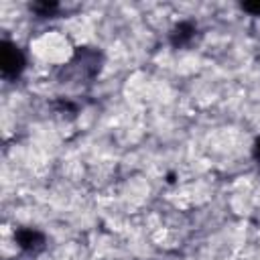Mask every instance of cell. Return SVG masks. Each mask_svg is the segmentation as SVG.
<instances>
[{
  "mask_svg": "<svg viewBox=\"0 0 260 260\" xmlns=\"http://www.w3.org/2000/svg\"><path fill=\"white\" fill-rule=\"evenodd\" d=\"M26 67V57L22 53V49L8 41V39H2L0 43V73L6 81H14L22 75Z\"/></svg>",
  "mask_w": 260,
  "mask_h": 260,
  "instance_id": "obj_1",
  "label": "cell"
},
{
  "mask_svg": "<svg viewBox=\"0 0 260 260\" xmlns=\"http://www.w3.org/2000/svg\"><path fill=\"white\" fill-rule=\"evenodd\" d=\"M14 242L20 252L37 256L47 248V236L37 228H18L14 232Z\"/></svg>",
  "mask_w": 260,
  "mask_h": 260,
  "instance_id": "obj_2",
  "label": "cell"
},
{
  "mask_svg": "<svg viewBox=\"0 0 260 260\" xmlns=\"http://www.w3.org/2000/svg\"><path fill=\"white\" fill-rule=\"evenodd\" d=\"M195 35H197V24L191 22V20H181V22H177L171 28L169 41H171V45L175 49H183V47L191 45V41L195 39Z\"/></svg>",
  "mask_w": 260,
  "mask_h": 260,
  "instance_id": "obj_3",
  "label": "cell"
},
{
  "mask_svg": "<svg viewBox=\"0 0 260 260\" xmlns=\"http://www.w3.org/2000/svg\"><path fill=\"white\" fill-rule=\"evenodd\" d=\"M30 10L39 16V18H51L53 14L59 12V4L57 2H49V0H39V2H32L30 4Z\"/></svg>",
  "mask_w": 260,
  "mask_h": 260,
  "instance_id": "obj_4",
  "label": "cell"
},
{
  "mask_svg": "<svg viewBox=\"0 0 260 260\" xmlns=\"http://www.w3.org/2000/svg\"><path fill=\"white\" fill-rule=\"evenodd\" d=\"M242 10H246L254 16H260V2H242Z\"/></svg>",
  "mask_w": 260,
  "mask_h": 260,
  "instance_id": "obj_5",
  "label": "cell"
},
{
  "mask_svg": "<svg viewBox=\"0 0 260 260\" xmlns=\"http://www.w3.org/2000/svg\"><path fill=\"white\" fill-rule=\"evenodd\" d=\"M252 158L256 160V162H260V136L254 140V144H252Z\"/></svg>",
  "mask_w": 260,
  "mask_h": 260,
  "instance_id": "obj_6",
  "label": "cell"
}]
</instances>
